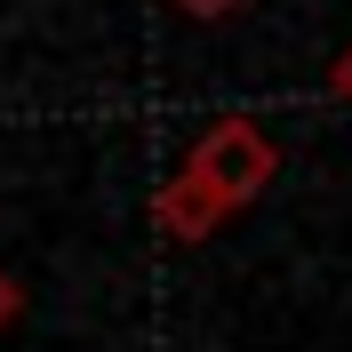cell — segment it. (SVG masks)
I'll return each instance as SVG.
<instances>
[{
    "mask_svg": "<svg viewBox=\"0 0 352 352\" xmlns=\"http://www.w3.org/2000/svg\"><path fill=\"white\" fill-rule=\"evenodd\" d=\"M184 168L224 200V217H241L248 200L280 176V144H272V129H264L256 112H217V120L184 144Z\"/></svg>",
    "mask_w": 352,
    "mask_h": 352,
    "instance_id": "1",
    "label": "cell"
},
{
    "mask_svg": "<svg viewBox=\"0 0 352 352\" xmlns=\"http://www.w3.org/2000/svg\"><path fill=\"white\" fill-rule=\"evenodd\" d=\"M153 224H160V241H176V248H200L208 232H224L232 217H224V200L208 192V184H200V176L184 168V160H176V176L153 192Z\"/></svg>",
    "mask_w": 352,
    "mask_h": 352,
    "instance_id": "2",
    "label": "cell"
},
{
    "mask_svg": "<svg viewBox=\"0 0 352 352\" xmlns=\"http://www.w3.org/2000/svg\"><path fill=\"white\" fill-rule=\"evenodd\" d=\"M16 312H24V288H16V272H8V264H0V336L16 329Z\"/></svg>",
    "mask_w": 352,
    "mask_h": 352,
    "instance_id": "3",
    "label": "cell"
},
{
    "mask_svg": "<svg viewBox=\"0 0 352 352\" xmlns=\"http://www.w3.org/2000/svg\"><path fill=\"white\" fill-rule=\"evenodd\" d=\"M168 8H184L192 24H217V16H232V8H241V0H168Z\"/></svg>",
    "mask_w": 352,
    "mask_h": 352,
    "instance_id": "4",
    "label": "cell"
},
{
    "mask_svg": "<svg viewBox=\"0 0 352 352\" xmlns=\"http://www.w3.org/2000/svg\"><path fill=\"white\" fill-rule=\"evenodd\" d=\"M329 88H336V96H344V104H352V48H344V56H336V72H329Z\"/></svg>",
    "mask_w": 352,
    "mask_h": 352,
    "instance_id": "5",
    "label": "cell"
}]
</instances>
